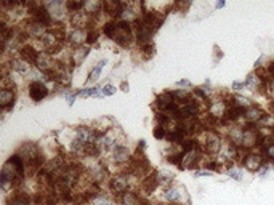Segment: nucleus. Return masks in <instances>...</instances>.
<instances>
[{"label":"nucleus","mask_w":274,"mask_h":205,"mask_svg":"<svg viewBox=\"0 0 274 205\" xmlns=\"http://www.w3.org/2000/svg\"><path fill=\"white\" fill-rule=\"evenodd\" d=\"M241 164H242V167H245V170H248V172L257 173L258 170L266 164V161L260 151H248L241 159Z\"/></svg>","instance_id":"3"},{"label":"nucleus","mask_w":274,"mask_h":205,"mask_svg":"<svg viewBox=\"0 0 274 205\" xmlns=\"http://www.w3.org/2000/svg\"><path fill=\"white\" fill-rule=\"evenodd\" d=\"M177 85H178V87H186V88H191V87H192L189 81H180V82H177Z\"/></svg>","instance_id":"28"},{"label":"nucleus","mask_w":274,"mask_h":205,"mask_svg":"<svg viewBox=\"0 0 274 205\" xmlns=\"http://www.w3.org/2000/svg\"><path fill=\"white\" fill-rule=\"evenodd\" d=\"M260 152L263 154L265 161H266L268 164H274V143L269 144V146H266V147H261Z\"/></svg>","instance_id":"18"},{"label":"nucleus","mask_w":274,"mask_h":205,"mask_svg":"<svg viewBox=\"0 0 274 205\" xmlns=\"http://www.w3.org/2000/svg\"><path fill=\"white\" fill-rule=\"evenodd\" d=\"M144 146H146V143H144V140H141V141L138 143V147H140V149H143Z\"/></svg>","instance_id":"32"},{"label":"nucleus","mask_w":274,"mask_h":205,"mask_svg":"<svg viewBox=\"0 0 274 205\" xmlns=\"http://www.w3.org/2000/svg\"><path fill=\"white\" fill-rule=\"evenodd\" d=\"M82 205H93V203H90V202H87V203H82Z\"/></svg>","instance_id":"34"},{"label":"nucleus","mask_w":274,"mask_h":205,"mask_svg":"<svg viewBox=\"0 0 274 205\" xmlns=\"http://www.w3.org/2000/svg\"><path fill=\"white\" fill-rule=\"evenodd\" d=\"M11 72H16L19 75H29L32 71V64H29L28 61H24L19 56H11L8 64H5Z\"/></svg>","instance_id":"7"},{"label":"nucleus","mask_w":274,"mask_h":205,"mask_svg":"<svg viewBox=\"0 0 274 205\" xmlns=\"http://www.w3.org/2000/svg\"><path fill=\"white\" fill-rule=\"evenodd\" d=\"M266 114V111L261 109L258 105H252L250 108L245 109V114H244V125H257L261 117H263Z\"/></svg>","instance_id":"9"},{"label":"nucleus","mask_w":274,"mask_h":205,"mask_svg":"<svg viewBox=\"0 0 274 205\" xmlns=\"http://www.w3.org/2000/svg\"><path fill=\"white\" fill-rule=\"evenodd\" d=\"M64 98H66V101H67V105L72 106L74 101H76V98H77V93H71V92H67V90H64Z\"/></svg>","instance_id":"24"},{"label":"nucleus","mask_w":274,"mask_h":205,"mask_svg":"<svg viewBox=\"0 0 274 205\" xmlns=\"http://www.w3.org/2000/svg\"><path fill=\"white\" fill-rule=\"evenodd\" d=\"M99 29H96V28H93V29H88V36H87V43L85 45H93V43H96L98 42V39H99Z\"/></svg>","instance_id":"19"},{"label":"nucleus","mask_w":274,"mask_h":205,"mask_svg":"<svg viewBox=\"0 0 274 205\" xmlns=\"http://www.w3.org/2000/svg\"><path fill=\"white\" fill-rule=\"evenodd\" d=\"M162 199L168 203H180L183 199V192L180 188L175 186H167L162 189Z\"/></svg>","instance_id":"14"},{"label":"nucleus","mask_w":274,"mask_h":205,"mask_svg":"<svg viewBox=\"0 0 274 205\" xmlns=\"http://www.w3.org/2000/svg\"><path fill=\"white\" fill-rule=\"evenodd\" d=\"M15 101H16L15 90H8V88L0 90V106H2L4 111H10L11 108H13Z\"/></svg>","instance_id":"12"},{"label":"nucleus","mask_w":274,"mask_h":205,"mask_svg":"<svg viewBox=\"0 0 274 205\" xmlns=\"http://www.w3.org/2000/svg\"><path fill=\"white\" fill-rule=\"evenodd\" d=\"M90 55V47L88 45H82V47H77L71 52L69 55V64L71 66H81L85 58Z\"/></svg>","instance_id":"11"},{"label":"nucleus","mask_w":274,"mask_h":205,"mask_svg":"<svg viewBox=\"0 0 274 205\" xmlns=\"http://www.w3.org/2000/svg\"><path fill=\"white\" fill-rule=\"evenodd\" d=\"M43 7L47 8V11L50 13V16L53 18L55 22H58V21L64 19L66 15H67L66 2H61V0H52V2L43 4Z\"/></svg>","instance_id":"5"},{"label":"nucleus","mask_w":274,"mask_h":205,"mask_svg":"<svg viewBox=\"0 0 274 205\" xmlns=\"http://www.w3.org/2000/svg\"><path fill=\"white\" fill-rule=\"evenodd\" d=\"M29 90V96L32 101H42L43 98H47L48 95V85L47 84H43V82H37V81H32L28 87Z\"/></svg>","instance_id":"8"},{"label":"nucleus","mask_w":274,"mask_h":205,"mask_svg":"<svg viewBox=\"0 0 274 205\" xmlns=\"http://www.w3.org/2000/svg\"><path fill=\"white\" fill-rule=\"evenodd\" d=\"M116 87H114V85H111V84H108V85H105V87H103L101 88V95L103 96H112L114 93H116Z\"/></svg>","instance_id":"22"},{"label":"nucleus","mask_w":274,"mask_h":205,"mask_svg":"<svg viewBox=\"0 0 274 205\" xmlns=\"http://www.w3.org/2000/svg\"><path fill=\"white\" fill-rule=\"evenodd\" d=\"M225 5H226V4L223 2V0H220V2H216V4H215V8H216V10H220V8H225Z\"/></svg>","instance_id":"30"},{"label":"nucleus","mask_w":274,"mask_h":205,"mask_svg":"<svg viewBox=\"0 0 274 205\" xmlns=\"http://www.w3.org/2000/svg\"><path fill=\"white\" fill-rule=\"evenodd\" d=\"M141 199H143L141 194H138V192L133 189H129L127 192H123V194L119 197V202H120V205H140Z\"/></svg>","instance_id":"15"},{"label":"nucleus","mask_w":274,"mask_h":205,"mask_svg":"<svg viewBox=\"0 0 274 205\" xmlns=\"http://www.w3.org/2000/svg\"><path fill=\"white\" fill-rule=\"evenodd\" d=\"M154 136L157 140H165V136H167V130L162 127V125H157V127L154 129Z\"/></svg>","instance_id":"23"},{"label":"nucleus","mask_w":274,"mask_h":205,"mask_svg":"<svg viewBox=\"0 0 274 205\" xmlns=\"http://www.w3.org/2000/svg\"><path fill=\"white\" fill-rule=\"evenodd\" d=\"M157 173V178H159V183H161V186L167 188V186H172V181L175 178V175L170 172V170H159Z\"/></svg>","instance_id":"17"},{"label":"nucleus","mask_w":274,"mask_h":205,"mask_svg":"<svg viewBox=\"0 0 274 205\" xmlns=\"http://www.w3.org/2000/svg\"><path fill=\"white\" fill-rule=\"evenodd\" d=\"M268 172H269V164L266 162V164H265L263 167H261V168L258 170V172H257V175H258V176H265V175H266Z\"/></svg>","instance_id":"26"},{"label":"nucleus","mask_w":274,"mask_h":205,"mask_svg":"<svg viewBox=\"0 0 274 205\" xmlns=\"http://www.w3.org/2000/svg\"><path fill=\"white\" fill-rule=\"evenodd\" d=\"M135 176H132L130 173L127 172H119L114 176L109 178V191L112 196H116L117 199L123 194V192H127L132 186V180Z\"/></svg>","instance_id":"2"},{"label":"nucleus","mask_w":274,"mask_h":205,"mask_svg":"<svg viewBox=\"0 0 274 205\" xmlns=\"http://www.w3.org/2000/svg\"><path fill=\"white\" fill-rule=\"evenodd\" d=\"M109 159H111V162L112 164H116V165H119V167H127L130 162H132V159H133V156H132V152H130V149L125 144H119V146H116L114 149L109 152Z\"/></svg>","instance_id":"4"},{"label":"nucleus","mask_w":274,"mask_h":205,"mask_svg":"<svg viewBox=\"0 0 274 205\" xmlns=\"http://www.w3.org/2000/svg\"><path fill=\"white\" fill-rule=\"evenodd\" d=\"M266 69H268L269 75H271V77H274V61H271V63L266 66Z\"/></svg>","instance_id":"29"},{"label":"nucleus","mask_w":274,"mask_h":205,"mask_svg":"<svg viewBox=\"0 0 274 205\" xmlns=\"http://www.w3.org/2000/svg\"><path fill=\"white\" fill-rule=\"evenodd\" d=\"M87 36H88V29L72 28L69 32H66V42L72 45L74 48H77L87 43Z\"/></svg>","instance_id":"6"},{"label":"nucleus","mask_w":274,"mask_h":205,"mask_svg":"<svg viewBox=\"0 0 274 205\" xmlns=\"http://www.w3.org/2000/svg\"><path fill=\"white\" fill-rule=\"evenodd\" d=\"M212 175V172H209V170H197L196 172V176H210Z\"/></svg>","instance_id":"27"},{"label":"nucleus","mask_w":274,"mask_h":205,"mask_svg":"<svg viewBox=\"0 0 274 205\" xmlns=\"http://www.w3.org/2000/svg\"><path fill=\"white\" fill-rule=\"evenodd\" d=\"M7 205H32V200L28 192L15 191L7 197Z\"/></svg>","instance_id":"13"},{"label":"nucleus","mask_w":274,"mask_h":205,"mask_svg":"<svg viewBox=\"0 0 274 205\" xmlns=\"http://www.w3.org/2000/svg\"><path fill=\"white\" fill-rule=\"evenodd\" d=\"M272 133H274V129H272Z\"/></svg>","instance_id":"35"},{"label":"nucleus","mask_w":274,"mask_h":205,"mask_svg":"<svg viewBox=\"0 0 274 205\" xmlns=\"http://www.w3.org/2000/svg\"><path fill=\"white\" fill-rule=\"evenodd\" d=\"M265 93L269 101H274V77H271L265 85Z\"/></svg>","instance_id":"21"},{"label":"nucleus","mask_w":274,"mask_h":205,"mask_svg":"<svg viewBox=\"0 0 274 205\" xmlns=\"http://www.w3.org/2000/svg\"><path fill=\"white\" fill-rule=\"evenodd\" d=\"M268 112L271 114V116H274V101H269V109Z\"/></svg>","instance_id":"31"},{"label":"nucleus","mask_w":274,"mask_h":205,"mask_svg":"<svg viewBox=\"0 0 274 205\" xmlns=\"http://www.w3.org/2000/svg\"><path fill=\"white\" fill-rule=\"evenodd\" d=\"M122 88H123V92H127V88H129L127 82H123V84H122Z\"/></svg>","instance_id":"33"},{"label":"nucleus","mask_w":274,"mask_h":205,"mask_svg":"<svg viewBox=\"0 0 274 205\" xmlns=\"http://www.w3.org/2000/svg\"><path fill=\"white\" fill-rule=\"evenodd\" d=\"M103 34L108 36L112 42H116L119 47L127 48L135 42V32H133V24L122 21H108L103 26Z\"/></svg>","instance_id":"1"},{"label":"nucleus","mask_w":274,"mask_h":205,"mask_svg":"<svg viewBox=\"0 0 274 205\" xmlns=\"http://www.w3.org/2000/svg\"><path fill=\"white\" fill-rule=\"evenodd\" d=\"M39 55H40V52L36 48V47H32L31 43H24L22 47L19 48V52H18V56L19 58H22L24 61H28L29 64H36V61H37V58H39Z\"/></svg>","instance_id":"10"},{"label":"nucleus","mask_w":274,"mask_h":205,"mask_svg":"<svg viewBox=\"0 0 274 205\" xmlns=\"http://www.w3.org/2000/svg\"><path fill=\"white\" fill-rule=\"evenodd\" d=\"M228 176H230L231 180L234 181H241L242 180V170L239 168V167H231V168H228Z\"/></svg>","instance_id":"20"},{"label":"nucleus","mask_w":274,"mask_h":205,"mask_svg":"<svg viewBox=\"0 0 274 205\" xmlns=\"http://www.w3.org/2000/svg\"><path fill=\"white\" fill-rule=\"evenodd\" d=\"M106 64H108V60H101V61H98L96 66L90 71L88 79H87V84H93V82H96L98 79H99V74H101V71H103V67H105Z\"/></svg>","instance_id":"16"},{"label":"nucleus","mask_w":274,"mask_h":205,"mask_svg":"<svg viewBox=\"0 0 274 205\" xmlns=\"http://www.w3.org/2000/svg\"><path fill=\"white\" fill-rule=\"evenodd\" d=\"M244 88H245V84H244V82H233V84H231V90H233V92H236V93L242 92Z\"/></svg>","instance_id":"25"}]
</instances>
